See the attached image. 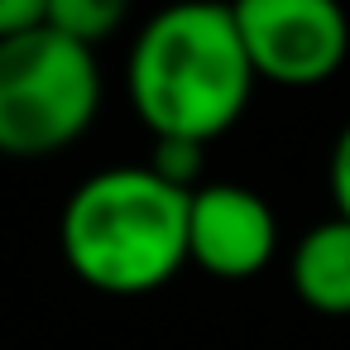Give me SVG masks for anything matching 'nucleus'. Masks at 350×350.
Segmentation results:
<instances>
[{
  "label": "nucleus",
  "mask_w": 350,
  "mask_h": 350,
  "mask_svg": "<svg viewBox=\"0 0 350 350\" xmlns=\"http://www.w3.org/2000/svg\"><path fill=\"white\" fill-rule=\"evenodd\" d=\"M326 187H331L336 216L350 221V120L340 125V135H336V144H331V159H326Z\"/></svg>",
  "instance_id": "nucleus-9"
},
{
  "label": "nucleus",
  "mask_w": 350,
  "mask_h": 350,
  "mask_svg": "<svg viewBox=\"0 0 350 350\" xmlns=\"http://www.w3.org/2000/svg\"><path fill=\"white\" fill-rule=\"evenodd\" d=\"M187 202L149 163L92 173L58 216L63 264L106 297H144L187 269Z\"/></svg>",
  "instance_id": "nucleus-2"
},
{
  "label": "nucleus",
  "mask_w": 350,
  "mask_h": 350,
  "mask_svg": "<svg viewBox=\"0 0 350 350\" xmlns=\"http://www.w3.org/2000/svg\"><path fill=\"white\" fill-rule=\"evenodd\" d=\"M149 173H159V178H163L168 187H178V192H197V187H202V144H187V139H154Z\"/></svg>",
  "instance_id": "nucleus-8"
},
{
  "label": "nucleus",
  "mask_w": 350,
  "mask_h": 350,
  "mask_svg": "<svg viewBox=\"0 0 350 350\" xmlns=\"http://www.w3.org/2000/svg\"><path fill=\"white\" fill-rule=\"evenodd\" d=\"M101 111L96 53L29 29L0 39V159H53L72 149Z\"/></svg>",
  "instance_id": "nucleus-3"
},
{
  "label": "nucleus",
  "mask_w": 350,
  "mask_h": 350,
  "mask_svg": "<svg viewBox=\"0 0 350 350\" xmlns=\"http://www.w3.org/2000/svg\"><path fill=\"white\" fill-rule=\"evenodd\" d=\"M254 87L230 0H173L144 20L125 58V96L149 139L206 149L240 125Z\"/></svg>",
  "instance_id": "nucleus-1"
},
{
  "label": "nucleus",
  "mask_w": 350,
  "mask_h": 350,
  "mask_svg": "<svg viewBox=\"0 0 350 350\" xmlns=\"http://www.w3.org/2000/svg\"><path fill=\"white\" fill-rule=\"evenodd\" d=\"M254 82L307 92L350 58V15L340 0H230Z\"/></svg>",
  "instance_id": "nucleus-4"
},
{
  "label": "nucleus",
  "mask_w": 350,
  "mask_h": 350,
  "mask_svg": "<svg viewBox=\"0 0 350 350\" xmlns=\"http://www.w3.org/2000/svg\"><path fill=\"white\" fill-rule=\"evenodd\" d=\"M293 297L317 317H350V221H317L288 254Z\"/></svg>",
  "instance_id": "nucleus-6"
},
{
  "label": "nucleus",
  "mask_w": 350,
  "mask_h": 350,
  "mask_svg": "<svg viewBox=\"0 0 350 350\" xmlns=\"http://www.w3.org/2000/svg\"><path fill=\"white\" fill-rule=\"evenodd\" d=\"M125 15H130V0H49L44 29L96 53L106 39H116L125 29Z\"/></svg>",
  "instance_id": "nucleus-7"
},
{
  "label": "nucleus",
  "mask_w": 350,
  "mask_h": 350,
  "mask_svg": "<svg viewBox=\"0 0 350 350\" xmlns=\"http://www.w3.org/2000/svg\"><path fill=\"white\" fill-rule=\"evenodd\" d=\"M278 254V216L245 183H202L187 202V264L221 283L259 278Z\"/></svg>",
  "instance_id": "nucleus-5"
},
{
  "label": "nucleus",
  "mask_w": 350,
  "mask_h": 350,
  "mask_svg": "<svg viewBox=\"0 0 350 350\" xmlns=\"http://www.w3.org/2000/svg\"><path fill=\"white\" fill-rule=\"evenodd\" d=\"M44 5L49 0H0V39H15L44 25Z\"/></svg>",
  "instance_id": "nucleus-10"
}]
</instances>
